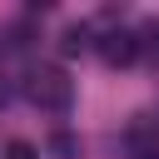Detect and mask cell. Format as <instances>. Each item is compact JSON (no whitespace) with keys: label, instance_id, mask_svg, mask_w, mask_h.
Returning a JSON list of instances; mask_svg holds the SVG:
<instances>
[{"label":"cell","instance_id":"obj_1","mask_svg":"<svg viewBox=\"0 0 159 159\" xmlns=\"http://www.w3.org/2000/svg\"><path fill=\"white\" fill-rule=\"evenodd\" d=\"M25 99L35 109H50V114H65L75 104V80L60 70V65H35L25 75Z\"/></svg>","mask_w":159,"mask_h":159},{"label":"cell","instance_id":"obj_2","mask_svg":"<svg viewBox=\"0 0 159 159\" xmlns=\"http://www.w3.org/2000/svg\"><path fill=\"white\" fill-rule=\"evenodd\" d=\"M99 60H104L109 70L134 65V60H139V35H134V30H104V35H99Z\"/></svg>","mask_w":159,"mask_h":159},{"label":"cell","instance_id":"obj_3","mask_svg":"<svg viewBox=\"0 0 159 159\" xmlns=\"http://www.w3.org/2000/svg\"><path fill=\"white\" fill-rule=\"evenodd\" d=\"M124 154H129V159H159V124L134 119L129 134H124Z\"/></svg>","mask_w":159,"mask_h":159},{"label":"cell","instance_id":"obj_4","mask_svg":"<svg viewBox=\"0 0 159 159\" xmlns=\"http://www.w3.org/2000/svg\"><path fill=\"white\" fill-rule=\"evenodd\" d=\"M134 35H139V60L159 70V15H149V20H144Z\"/></svg>","mask_w":159,"mask_h":159},{"label":"cell","instance_id":"obj_5","mask_svg":"<svg viewBox=\"0 0 159 159\" xmlns=\"http://www.w3.org/2000/svg\"><path fill=\"white\" fill-rule=\"evenodd\" d=\"M94 40H89V25H70L65 35H60V55H84Z\"/></svg>","mask_w":159,"mask_h":159},{"label":"cell","instance_id":"obj_6","mask_svg":"<svg viewBox=\"0 0 159 159\" xmlns=\"http://www.w3.org/2000/svg\"><path fill=\"white\" fill-rule=\"evenodd\" d=\"M5 159H40V149H35L30 139H10V144H5Z\"/></svg>","mask_w":159,"mask_h":159},{"label":"cell","instance_id":"obj_7","mask_svg":"<svg viewBox=\"0 0 159 159\" xmlns=\"http://www.w3.org/2000/svg\"><path fill=\"white\" fill-rule=\"evenodd\" d=\"M50 149H55L60 159H80V144H75L70 134H55V139H50Z\"/></svg>","mask_w":159,"mask_h":159},{"label":"cell","instance_id":"obj_8","mask_svg":"<svg viewBox=\"0 0 159 159\" xmlns=\"http://www.w3.org/2000/svg\"><path fill=\"white\" fill-rule=\"evenodd\" d=\"M5 104H10V80L0 75V109H5Z\"/></svg>","mask_w":159,"mask_h":159}]
</instances>
